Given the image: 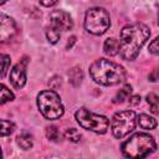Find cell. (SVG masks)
<instances>
[{
	"instance_id": "20",
	"label": "cell",
	"mask_w": 159,
	"mask_h": 159,
	"mask_svg": "<svg viewBox=\"0 0 159 159\" xmlns=\"http://www.w3.org/2000/svg\"><path fill=\"white\" fill-rule=\"evenodd\" d=\"M63 135H65V138L67 140L73 142V143H77V142L81 140V133L76 128H68V129H66V132H65Z\"/></svg>"
},
{
	"instance_id": "3",
	"label": "cell",
	"mask_w": 159,
	"mask_h": 159,
	"mask_svg": "<svg viewBox=\"0 0 159 159\" xmlns=\"http://www.w3.org/2000/svg\"><path fill=\"white\" fill-rule=\"evenodd\" d=\"M155 149L157 143L148 133H135L122 144V153L128 159H144Z\"/></svg>"
},
{
	"instance_id": "6",
	"label": "cell",
	"mask_w": 159,
	"mask_h": 159,
	"mask_svg": "<svg viewBox=\"0 0 159 159\" xmlns=\"http://www.w3.org/2000/svg\"><path fill=\"white\" fill-rule=\"evenodd\" d=\"M111 26L109 14L103 7H92L84 16V29L92 35H102Z\"/></svg>"
},
{
	"instance_id": "13",
	"label": "cell",
	"mask_w": 159,
	"mask_h": 159,
	"mask_svg": "<svg viewBox=\"0 0 159 159\" xmlns=\"http://www.w3.org/2000/svg\"><path fill=\"white\" fill-rule=\"evenodd\" d=\"M138 124L143 128V129H154L157 127V120L155 118L150 117L149 114H145V113H142L138 116Z\"/></svg>"
},
{
	"instance_id": "22",
	"label": "cell",
	"mask_w": 159,
	"mask_h": 159,
	"mask_svg": "<svg viewBox=\"0 0 159 159\" xmlns=\"http://www.w3.org/2000/svg\"><path fill=\"white\" fill-rule=\"evenodd\" d=\"M0 58H1V78H4L6 72H7V70H9V67H10L11 60H10V56L4 55V53L0 56Z\"/></svg>"
},
{
	"instance_id": "15",
	"label": "cell",
	"mask_w": 159,
	"mask_h": 159,
	"mask_svg": "<svg viewBox=\"0 0 159 159\" xmlns=\"http://www.w3.org/2000/svg\"><path fill=\"white\" fill-rule=\"evenodd\" d=\"M130 93H132V86L127 83V84H124V86L117 92V94H116L114 98H113V102H114V103H123L125 99L129 98Z\"/></svg>"
},
{
	"instance_id": "27",
	"label": "cell",
	"mask_w": 159,
	"mask_h": 159,
	"mask_svg": "<svg viewBox=\"0 0 159 159\" xmlns=\"http://www.w3.org/2000/svg\"><path fill=\"white\" fill-rule=\"evenodd\" d=\"M75 42H76V36H71V37L68 39V42H67V45H66V48H67V50L72 48V46H73Z\"/></svg>"
},
{
	"instance_id": "25",
	"label": "cell",
	"mask_w": 159,
	"mask_h": 159,
	"mask_svg": "<svg viewBox=\"0 0 159 159\" xmlns=\"http://www.w3.org/2000/svg\"><path fill=\"white\" fill-rule=\"evenodd\" d=\"M140 103V96H132L129 97V104L130 106H138Z\"/></svg>"
},
{
	"instance_id": "29",
	"label": "cell",
	"mask_w": 159,
	"mask_h": 159,
	"mask_svg": "<svg viewBox=\"0 0 159 159\" xmlns=\"http://www.w3.org/2000/svg\"><path fill=\"white\" fill-rule=\"evenodd\" d=\"M158 25H159V11H158Z\"/></svg>"
},
{
	"instance_id": "18",
	"label": "cell",
	"mask_w": 159,
	"mask_h": 159,
	"mask_svg": "<svg viewBox=\"0 0 159 159\" xmlns=\"http://www.w3.org/2000/svg\"><path fill=\"white\" fill-rule=\"evenodd\" d=\"M46 37H47L50 43H56L61 37V30H58L57 27L52 26L46 31Z\"/></svg>"
},
{
	"instance_id": "17",
	"label": "cell",
	"mask_w": 159,
	"mask_h": 159,
	"mask_svg": "<svg viewBox=\"0 0 159 159\" xmlns=\"http://www.w3.org/2000/svg\"><path fill=\"white\" fill-rule=\"evenodd\" d=\"M46 137H47V139H50L52 142H60L62 135L56 125H50L46 128Z\"/></svg>"
},
{
	"instance_id": "9",
	"label": "cell",
	"mask_w": 159,
	"mask_h": 159,
	"mask_svg": "<svg viewBox=\"0 0 159 159\" xmlns=\"http://www.w3.org/2000/svg\"><path fill=\"white\" fill-rule=\"evenodd\" d=\"M26 65H27V57H24L10 71V81L12 86L17 89L22 88L26 83Z\"/></svg>"
},
{
	"instance_id": "1",
	"label": "cell",
	"mask_w": 159,
	"mask_h": 159,
	"mask_svg": "<svg viewBox=\"0 0 159 159\" xmlns=\"http://www.w3.org/2000/svg\"><path fill=\"white\" fill-rule=\"evenodd\" d=\"M150 36V30L147 25L142 22H134L125 25L120 30L119 40V53L123 60L133 61L143 45Z\"/></svg>"
},
{
	"instance_id": "10",
	"label": "cell",
	"mask_w": 159,
	"mask_h": 159,
	"mask_svg": "<svg viewBox=\"0 0 159 159\" xmlns=\"http://www.w3.org/2000/svg\"><path fill=\"white\" fill-rule=\"evenodd\" d=\"M15 34H16L15 21L5 14H0V41L6 42L11 40Z\"/></svg>"
},
{
	"instance_id": "7",
	"label": "cell",
	"mask_w": 159,
	"mask_h": 159,
	"mask_svg": "<svg viewBox=\"0 0 159 159\" xmlns=\"http://www.w3.org/2000/svg\"><path fill=\"white\" fill-rule=\"evenodd\" d=\"M137 114L134 111H120L114 113L112 118V133L116 138L120 139L125 137L128 133L133 132L135 128Z\"/></svg>"
},
{
	"instance_id": "19",
	"label": "cell",
	"mask_w": 159,
	"mask_h": 159,
	"mask_svg": "<svg viewBox=\"0 0 159 159\" xmlns=\"http://www.w3.org/2000/svg\"><path fill=\"white\" fill-rule=\"evenodd\" d=\"M15 130V124L7 119H1V137L10 135Z\"/></svg>"
},
{
	"instance_id": "24",
	"label": "cell",
	"mask_w": 159,
	"mask_h": 159,
	"mask_svg": "<svg viewBox=\"0 0 159 159\" xmlns=\"http://www.w3.org/2000/svg\"><path fill=\"white\" fill-rule=\"evenodd\" d=\"M48 86L51 89H57L61 86V78H58L57 76H55L52 80L48 81Z\"/></svg>"
},
{
	"instance_id": "5",
	"label": "cell",
	"mask_w": 159,
	"mask_h": 159,
	"mask_svg": "<svg viewBox=\"0 0 159 159\" xmlns=\"http://www.w3.org/2000/svg\"><path fill=\"white\" fill-rule=\"evenodd\" d=\"M75 118L83 129L97 134H104L109 127V119L107 117L89 112L87 108H80L75 113Z\"/></svg>"
},
{
	"instance_id": "16",
	"label": "cell",
	"mask_w": 159,
	"mask_h": 159,
	"mask_svg": "<svg viewBox=\"0 0 159 159\" xmlns=\"http://www.w3.org/2000/svg\"><path fill=\"white\" fill-rule=\"evenodd\" d=\"M147 102L150 106V112L154 114L159 113V97L155 93H149L147 96Z\"/></svg>"
},
{
	"instance_id": "2",
	"label": "cell",
	"mask_w": 159,
	"mask_h": 159,
	"mask_svg": "<svg viewBox=\"0 0 159 159\" xmlns=\"http://www.w3.org/2000/svg\"><path fill=\"white\" fill-rule=\"evenodd\" d=\"M89 75L96 83L103 86H114L125 81L127 73L124 68L109 60L99 58L89 66Z\"/></svg>"
},
{
	"instance_id": "23",
	"label": "cell",
	"mask_w": 159,
	"mask_h": 159,
	"mask_svg": "<svg viewBox=\"0 0 159 159\" xmlns=\"http://www.w3.org/2000/svg\"><path fill=\"white\" fill-rule=\"evenodd\" d=\"M148 50L153 55H159V36H157L148 46Z\"/></svg>"
},
{
	"instance_id": "28",
	"label": "cell",
	"mask_w": 159,
	"mask_h": 159,
	"mask_svg": "<svg viewBox=\"0 0 159 159\" xmlns=\"http://www.w3.org/2000/svg\"><path fill=\"white\" fill-rule=\"evenodd\" d=\"M56 4H57V1H40V5H42V6H53Z\"/></svg>"
},
{
	"instance_id": "26",
	"label": "cell",
	"mask_w": 159,
	"mask_h": 159,
	"mask_svg": "<svg viewBox=\"0 0 159 159\" xmlns=\"http://www.w3.org/2000/svg\"><path fill=\"white\" fill-rule=\"evenodd\" d=\"M148 78H149V81H152V82H155L157 80H159V71H158V70H154L152 73H149Z\"/></svg>"
},
{
	"instance_id": "4",
	"label": "cell",
	"mask_w": 159,
	"mask_h": 159,
	"mask_svg": "<svg viewBox=\"0 0 159 159\" xmlns=\"http://www.w3.org/2000/svg\"><path fill=\"white\" fill-rule=\"evenodd\" d=\"M37 107L47 119H58L65 112L60 96L52 89H46L37 94Z\"/></svg>"
},
{
	"instance_id": "14",
	"label": "cell",
	"mask_w": 159,
	"mask_h": 159,
	"mask_svg": "<svg viewBox=\"0 0 159 159\" xmlns=\"http://www.w3.org/2000/svg\"><path fill=\"white\" fill-rule=\"evenodd\" d=\"M16 143H17V145H19L21 149H24V150H29V149H31L32 145H34L32 137H31L29 133H22V134H20V135H17V137H16Z\"/></svg>"
},
{
	"instance_id": "8",
	"label": "cell",
	"mask_w": 159,
	"mask_h": 159,
	"mask_svg": "<svg viewBox=\"0 0 159 159\" xmlns=\"http://www.w3.org/2000/svg\"><path fill=\"white\" fill-rule=\"evenodd\" d=\"M50 21L53 27H57L61 31H68L73 27V20L68 12L63 10H53L50 14Z\"/></svg>"
},
{
	"instance_id": "21",
	"label": "cell",
	"mask_w": 159,
	"mask_h": 159,
	"mask_svg": "<svg viewBox=\"0 0 159 159\" xmlns=\"http://www.w3.org/2000/svg\"><path fill=\"white\" fill-rule=\"evenodd\" d=\"M14 99V93L7 89V87L5 84H1V91H0V103L4 104L7 101H12Z\"/></svg>"
},
{
	"instance_id": "12",
	"label": "cell",
	"mask_w": 159,
	"mask_h": 159,
	"mask_svg": "<svg viewBox=\"0 0 159 159\" xmlns=\"http://www.w3.org/2000/svg\"><path fill=\"white\" fill-rule=\"evenodd\" d=\"M82 80H83V72H82L81 67L76 66L68 71V81L71 82L72 86H75V87L80 86Z\"/></svg>"
},
{
	"instance_id": "11",
	"label": "cell",
	"mask_w": 159,
	"mask_h": 159,
	"mask_svg": "<svg viewBox=\"0 0 159 159\" xmlns=\"http://www.w3.org/2000/svg\"><path fill=\"white\" fill-rule=\"evenodd\" d=\"M103 50H104V53H107L108 56H116L119 52V42H118V40H116L114 37L107 39L104 41Z\"/></svg>"
}]
</instances>
